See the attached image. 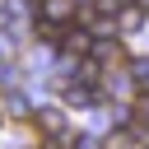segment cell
Wrapping results in <instances>:
<instances>
[{
	"instance_id": "cell-1",
	"label": "cell",
	"mask_w": 149,
	"mask_h": 149,
	"mask_svg": "<svg viewBox=\"0 0 149 149\" xmlns=\"http://www.w3.org/2000/svg\"><path fill=\"white\" fill-rule=\"evenodd\" d=\"M37 130H47V135H56V140H61V130H65L61 112H56V107H42V112H37Z\"/></svg>"
}]
</instances>
